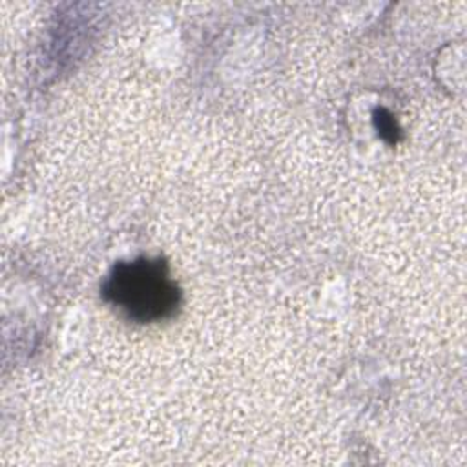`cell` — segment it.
<instances>
[{"label":"cell","mask_w":467,"mask_h":467,"mask_svg":"<svg viewBox=\"0 0 467 467\" xmlns=\"http://www.w3.org/2000/svg\"><path fill=\"white\" fill-rule=\"evenodd\" d=\"M374 120H376V128L381 133V137L389 142H396L398 135H400V128L396 126V120L392 119V115L385 109H378L374 113Z\"/></svg>","instance_id":"7a4b0ae2"},{"label":"cell","mask_w":467,"mask_h":467,"mask_svg":"<svg viewBox=\"0 0 467 467\" xmlns=\"http://www.w3.org/2000/svg\"><path fill=\"white\" fill-rule=\"evenodd\" d=\"M102 297L135 323L164 321L181 305V290L166 261L148 257L117 263L102 283Z\"/></svg>","instance_id":"6da1fadb"}]
</instances>
